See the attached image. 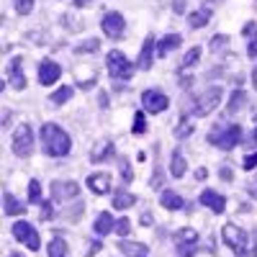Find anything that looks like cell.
Segmentation results:
<instances>
[{"instance_id":"cell-6","label":"cell","mask_w":257,"mask_h":257,"mask_svg":"<svg viewBox=\"0 0 257 257\" xmlns=\"http://www.w3.org/2000/svg\"><path fill=\"white\" fill-rule=\"evenodd\" d=\"M100 29H103V34L108 39L118 41L126 34V21H123V16L118 11H105L103 18H100Z\"/></svg>"},{"instance_id":"cell-19","label":"cell","mask_w":257,"mask_h":257,"mask_svg":"<svg viewBox=\"0 0 257 257\" xmlns=\"http://www.w3.org/2000/svg\"><path fill=\"white\" fill-rule=\"evenodd\" d=\"M134 203H137L134 193H128V190H123V188H116V190H113V208H116V211H126V208H132Z\"/></svg>"},{"instance_id":"cell-3","label":"cell","mask_w":257,"mask_h":257,"mask_svg":"<svg viewBox=\"0 0 257 257\" xmlns=\"http://www.w3.org/2000/svg\"><path fill=\"white\" fill-rule=\"evenodd\" d=\"M221 98H224V88H221V85H211V88H206L201 95H196V100H193L188 116H193V118L208 116L213 108H219Z\"/></svg>"},{"instance_id":"cell-35","label":"cell","mask_w":257,"mask_h":257,"mask_svg":"<svg viewBox=\"0 0 257 257\" xmlns=\"http://www.w3.org/2000/svg\"><path fill=\"white\" fill-rule=\"evenodd\" d=\"M118 167H121V178H123V183H132V180H134V173H132V162H128L126 157H121V160H118Z\"/></svg>"},{"instance_id":"cell-16","label":"cell","mask_w":257,"mask_h":257,"mask_svg":"<svg viewBox=\"0 0 257 257\" xmlns=\"http://www.w3.org/2000/svg\"><path fill=\"white\" fill-rule=\"evenodd\" d=\"M3 213L6 216H21V213H26V206L21 203L11 190L3 193Z\"/></svg>"},{"instance_id":"cell-57","label":"cell","mask_w":257,"mask_h":257,"mask_svg":"<svg viewBox=\"0 0 257 257\" xmlns=\"http://www.w3.org/2000/svg\"><path fill=\"white\" fill-rule=\"evenodd\" d=\"M252 85H254V88H257V67L252 70Z\"/></svg>"},{"instance_id":"cell-12","label":"cell","mask_w":257,"mask_h":257,"mask_svg":"<svg viewBox=\"0 0 257 257\" xmlns=\"http://www.w3.org/2000/svg\"><path fill=\"white\" fill-rule=\"evenodd\" d=\"M198 203L201 206H208L213 213H224L226 211V198L221 196V193H216V190H201Z\"/></svg>"},{"instance_id":"cell-14","label":"cell","mask_w":257,"mask_h":257,"mask_svg":"<svg viewBox=\"0 0 257 257\" xmlns=\"http://www.w3.org/2000/svg\"><path fill=\"white\" fill-rule=\"evenodd\" d=\"M85 185H88L95 196H105V193L111 190V175L108 173H93V175H88Z\"/></svg>"},{"instance_id":"cell-39","label":"cell","mask_w":257,"mask_h":257,"mask_svg":"<svg viewBox=\"0 0 257 257\" xmlns=\"http://www.w3.org/2000/svg\"><path fill=\"white\" fill-rule=\"evenodd\" d=\"M82 208H85L82 203H75V208H67V213H64V216H67L70 221H77V219L82 216Z\"/></svg>"},{"instance_id":"cell-37","label":"cell","mask_w":257,"mask_h":257,"mask_svg":"<svg viewBox=\"0 0 257 257\" xmlns=\"http://www.w3.org/2000/svg\"><path fill=\"white\" fill-rule=\"evenodd\" d=\"M54 213H57V211H54V201H52V198L41 203V221H52Z\"/></svg>"},{"instance_id":"cell-55","label":"cell","mask_w":257,"mask_h":257,"mask_svg":"<svg viewBox=\"0 0 257 257\" xmlns=\"http://www.w3.org/2000/svg\"><path fill=\"white\" fill-rule=\"evenodd\" d=\"M8 257H26V254H24V252H16V249H11V252H8Z\"/></svg>"},{"instance_id":"cell-54","label":"cell","mask_w":257,"mask_h":257,"mask_svg":"<svg viewBox=\"0 0 257 257\" xmlns=\"http://www.w3.org/2000/svg\"><path fill=\"white\" fill-rule=\"evenodd\" d=\"M203 3L211 8V6H219V3H224V0H203Z\"/></svg>"},{"instance_id":"cell-23","label":"cell","mask_w":257,"mask_h":257,"mask_svg":"<svg viewBox=\"0 0 257 257\" xmlns=\"http://www.w3.org/2000/svg\"><path fill=\"white\" fill-rule=\"evenodd\" d=\"M113 149H116V147H113V142H111V139L98 142V147L90 152V162H95V165H98V162H103V160H108V157L113 155Z\"/></svg>"},{"instance_id":"cell-38","label":"cell","mask_w":257,"mask_h":257,"mask_svg":"<svg viewBox=\"0 0 257 257\" xmlns=\"http://www.w3.org/2000/svg\"><path fill=\"white\" fill-rule=\"evenodd\" d=\"M128 231H132V221H128L126 216H123V219H118V221H116V226H113V234H118V237L123 239Z\"/></svg>"},{"instance_id":"cell-26","label":"cell","mask_w":257,"mask_h":257,"mask_svg":"<svg viewBox=\"0 0 257 257\" xmlns=\"http://www.w3.org/2000/svg\"><path fill=\"white\" fill-rule=\"evenodd\" d=\"M47 254L49 257H70V247H67V242H64L59 234L49 242V247H47Z\"/></svg>"},{"instance_id":"cell-50","label":"cell","mask_w":257,"mask_h":257,"mask_svg":"<svg viewBox=\"0 0 257 257\" xmlns=\"http://www.w3.org/2000/svg\"><path fill=\"white\" fill-rule=\"evenodd\" d=\"M247 193H249V198H254V201H257V185H254V183H249V185H247Z\"/></svg>"},{"instance_id":"cell-10","label":"cell","mask_w":257,"mask_h":257,"mask_svg":"<svg viewBox=\"0 0 257 257\" xmlns=\"http://www.w3.org/2000/svg\"><path fill=\"white\" fill-rule=\"evenodd\" d=\"M62 77V67L54 62V59H41L39 62V82L41 85H52V82H57Z\"/></svg>"},{"instance_id":"cell-24","label":"cell","mask_w":257,"mask_h":257,"mask_svg":"<svg viewBox=\"0 0 257 257\" xmlns=\"http://www.w3.org/2000/svg\"><path fill=\"white\" fill-rule=\"evenodd\" d=\"M160 203L167 208V211H180L185 203H183V198H180V193H175V190H162L160 193Z\"/></svg>"},{"instance_id":"cell-51","label":"cell","mask_w":257,"mask_h":257,"mask_svg":"<svg viewBox=\"0 0 257 257\" xmlns=\"http://www.w3.org/2000/svg\"><path fill=\"white\" fill-rule=\"evenodd\" d=\"M196 178H198V180H206V178H208V170H206V167H201L198 173H196Z\"/></svg>"},{"instance_id":"cell-53","label":"cell","mask_w":257,"mask_h":257,"mask_svg":"<svg viewBox=\"0 0 257 257\" xmlns=\"http://www.w3.org/2000/svg\"><path fill=\"white\" fill-rule=\"evenodd\" d=\"M100 105H103V108H108V95H105V93H100Z\"/></svg>"},{"instance_id":"cell-49","label":"cell","mask_w":257,"mask_h":257,"mask_svg":"<svg viewBox=\"0 0 257 257\" xmlns=\"http://www.w3.org/2000/svg\"><path fill=\"white\" fill-rule=\"evenodd\" d=\"M90 3H93V0H72V6H75V8H88Z\"/></svg>"},{"instance_id":"cell-41","label":"cell","mask_w":257,"mask_h":257,"mask_svg":"<svg viewBox=\"0 0 257 257\" xmlns=\"http://www.w3.org/2000/svg\"><path fill=\"white\" fill-rule=\"evenodd\" d=\"M242 167H244V170H254V167H257V152H249V155L244 157Z\"/></svg>"},{"instance_id":"cell-29","label":"cell","mask_w":257,"mask_h":257,"mask_svg":"<svg viewBox=\"0 0 257 257\" xmlns=\"http://www.w3.org/2000/svg\"><path fill=\"white\" fill-rule=\"evenodd\" d=\"M198 59H201V47H193V49H188V52H185V57H183L180 70H190V67H196Z\"/></svg>"},{"instance_id":"cell-4","label":"cell","mask_w":257,"mask_h":257,"mask_svg":"<svg viewBox=\"0 0 257 257\" xmlns=\"http://www.w3.org/2000/svg\"><path fill=\"white\" fill-rule=\"evenodd\" d=\"M105 67H108L111 80H128L134 75V64L128 62L126 54L118 52V49H111L108 54H105Z\"/></svg>"},{"instance_id":"cell-22","label":"cell","mask_w":257,"mask_h":257,"mask_svg":"<svg viewBox=\"0 0 257 257\" xmlns=\"http://www.w3.org/2000/svg\"><path fill=\"white\" fill-rule=\"evenodd\" d=\"M185 170H188V162H185L183 152H180V149H173V155H170V175H173V178H183Z\"/></svg>"},{"instance_id":"cell-17","label":"cell","mask_w":257,"mask_h":257,"mask_svg":"<svg viewBox=\"0 0 257 257\" xmlns=\"http://www.w3.org/2000/svg\"><path fill=\"white\" fill-rule=\"evenodd\" d=\"M118 252H123L126 257H149V247L142 244V242H128V239H121L118 242Z\"/></svg>"},{"instance_id":"cell-33","label":"cell","mask_w":257,"mask_h":257,"mask_svg":"<svg viewBox=\"0 0 257 257\" xmlns=\"http://www.w3.org/2000/svg\"><path fill=\"white\" fill-rule=\"evenodd\" d=\"M226 44H229V36L226 34H216V36H211V41H208V49L216 54V52H224L226 49Z\"/></svg>"},{"instance_id":"cell-44","label":"cell","mask_w":257,"mask_h":257,"mask_svg":"<svg viewBox=\"0 0 257 257\" xmlns=\"http://www.w3.org/2000/svg\"><path fill=\"white\" fill-rule=\"evenodd\" d=\"M247 57H249V59H257V36L249 39V44H247Z\"/></svg>"},{"instance_id":"cell-11","label":"cell","mask_w":257,"mask_h":257,"mask_svg":"<svg viewBox=\"0 0 257 257\" xmlns=\"http://www.w3.org/2000/svg\"><path fill=\"white\" fill-rule=\"evenodd\" d=\"M8 80H11V88L16 90H24L26 88V75H24V59L21 57H13L11 64H8Z\"/></svg>"},{"instance_id":"cell-42","label":"cell","mask_w":257,"mask_h":257,"mask_svg":"<svg viewBox=\"0 0 257 257\" xmlns=\"http://www.w3.org/2000/svg\"><path fill=\"white\" fill-rule=\"evenodd\" d=\"M242 34L254 39V34H257V21H247V24H244V29H242Z\"/></svg>"},{"instance_id":"cell-2","label":"cell","mask_w":257,"mask_h":257,"mask_svg":"<svg viewBox=\"0 0 257 257\" xmlns=\"http://www.w3.org/2000/svg\"><path fill=\"white\" fill-rule=\"evenodd\" d=\"M206 142L216 144L219 149H234L242 142V126L239 123H216L206 134Z\"/></svg>"},{"instance_id":"cell-25","label":"cell","mask_w":257,"mask_h":257,"mask_svg":"<svg viewBox=\"0 0 257 257\" xmlns=\"http://www.w3.org/2000/svg\"><path fill=\"white\" fill-rule=\"evenodd\" d=\"M244 103H247V93L242 88H237L231 95H229V103H226V113H237L244 108Z\"/></svg>"},{"instance_id":"cell-43","label":"cell","mask_w":257,"mask_h":257,"mask_svg":"<svg viewBox=\"0 0 257 257\" xmlns=\"http://www.w3.org/2000/svg\"><path fill=\"white\" fill-rule=\"evenodd\" d=\"M149 185H152V188H162V173H160V167H155V175L149 178Z\"/></svg>"},{"instance_id":"cell-18","label":"cell","mask_w":257,"mask_h":257,"mask_svg":"<svg viewBox=\"0 0 257 257\" xmlns=\"http://www.w3.org/2000/svg\"><path fill=\"white\" fill-rule=\"evenodd\" d=\"M211 13H213V11H211L208 6L196 8L193 13H188V26H190V29H203L208 21H211Z\"/></svg>"},{"instance_id":"cell-52","label":"cell","mask_w":257,"mask_h":257,"mask_svg":"<svg viewBox=\"0 0 257 257\" xmlns=\"http://www.w3.org/2000/svg\"><path fill=\"white\" fill-rule=\"evenodd\" d=\"M11 116H13L11 111H3V128H6L8 123H11Z\"/></svg>"},{"instance_id":"cell-45","label":"cell","mask_w":257,"mask_h":257,"mask_svg":"<svg viewBox=\"0 0 257 257\" xmlns=\"http://www.w3.org/2000/svg\"><path fill=\"white\" fill-rule=\"evenodd\" d=\"M100 247H103V244H100V239H95V242H90V247H88V257H93V254H98V252H100Z\"/></svg>"},{"instance_id":"cell-21","label":"cell","mask_w":257,"mask_h":257,"mask_svg":"<svg viewBox=\"0 0 257 257\" xmlns=\"http://www.w3.org/2000/svg\"><path fill=\"white\" fill-rule=\"evenodd\" d=\"M193 132H196V121H193V116H180V121L175 123V128H173V134H175V139H188Z\"/></svg>"},{"instance_id":"cell-47","label":"cell","mask_w":257,"mask_h":257,"mask_svg":"<svg viewBox=\"0 0 257 257\" xmlns=\"http://www.w3.org/2000/svg\"><path fill=\"white\" fill-rule=\"evenodd\" d=\"M219 175H221V180H231V178H234L231 167H221V170H219Z\"/></svg>"},{"instance_id":"cell-36","label":"cell","mask_w":257,"mask_h":257,"mask_svg":"<svg viewBox=\"0 0 257 257\" xmlns=\"http://www.w3.org/2000/svg\"><path fill=\"white\" fill-rule=\"evenodd\" d=\"M34 3H36V0H13L16 13H21V16H29L34 11Z\"/></svg>"},{"instance_id":"cell-34","label":"cell","mask_w":257,"mask_h":257,"mask_svg":"<svg viewBox=\"0 0 257 257\" xmlns=\"http://www.w3.org/2000/svg\"><path fill=\"white\" fill-rule=\"evenodd\" d=\"M144 113H147L144 108L134 113V128H132V132H134L137 137H142V134H147V116H144Z\"/></svg>"},{"instance_id":"cell-48","label":"cell","mask_w":257,"mask_h":257,"mask_svg":"<svg viewBox=\"0 0 257 257\" xmlns=\"http://www.w3.org/2000/svg\"><path fill=\"white\" fill-rule=\"evenodd\" d=\"M173 11L175 13H185V0H173Z\"/></svg>"},{"instance_id":"cell-20","label":"cell","mask_w":257,"mask_h":257,"mask_svg":"<svg viewBox=\"0 0 257 257\" xmlns=\"http://www.w3.org/2000/svg\"><path fill=\"white\" fill-rule=\"evenodd\" d=\"M113 226H116L113 216H111L108 211H103V213H98V219H95V224H93V231L98 234V237H105V234L113 231Z\"/></svg>"},{"instance_id":"cell-27","label":"cell","mask_w":257,"mask_h":257,"mask_svg":"<svg viewBox=\"0 0 257 257\" xmlns=\"http://www.w3.org/2000/svg\"><path fill=\"white\" fill-rule=\"evenodd\" d=\"M100 49V39H85V41H80V44L75 47V54H95Z\"/></svg>"},{"instance_id":"cell-32","label":"cell","mask_w":257,"mask_h":257,"mask_svg":"<svg viewBox=\"0 0 257 257\" xmlns=\"http://www.w3.org/2000/svg\"><path fill=\"white\" fill-rule=\"evenodd\" d=\"M29 201H31V203H39V206L44 203V198H41V183H39L36 178L29 180Z\"/></svg>"},{"instance_id":"cell-5","label":"cell","mask_w":257,"mask_h":257,"mask_svg":"<svg viewBox=\"0 0 257 257\" xmlns=\"http://www.w3.org/2000/svg\"><path fill=\"white\" fill-rule=\"evenodd\" d=\"M11 149L16 157H31L34 152V128L31 123H21L16 132H13V139H11Z\"/></svg>"},{"instance_id":"cell-31","label":"cell","mask_w":257,"mask_h":257,"mask_svg":"<svg viewBox=\"0 0 257 257\" xmlns=\"http://www.w3.org/2000/svg\"><path fill=\"white\" fill-rule=\"evenodd\" d=\"M178 242H198V231L196 229H190V226H183L175 231V244Z\"/></svg>"},{"instance_id":"cell-30","label":"cell","mask_w":257,"mask_h":257,"mask_svg":"<svg viewBox=\"0 0 257 257\" xmlns=\"http://www.w3.org/2000/svg\"><path fill=\"white\" fill-rule=\"evenodd\" d=\"M175 249H178V257H196L198 254V242H178Z\"/></svg>"},{"instance_id":"cell-8","label":"cell","mask_w":257,"mask_h":257,"mask_svg":"<svg viewBox=\"0 0 257 257\" xmlns=\"http://www.w3.org/2000/svg\"><path fill=\"white\" fill-rule=\"evenodd\" d=\"M142 108L147 113H162V111L170 108V98L157 88H149V90L142 93Z\"/></svg>"},{"instance_id":"cell-9","label":"cell","mask_w":257,"mask_h":257,"mask_svg":"<svg viewBox=\"0 0 257 257\" xmlns=\"http://www.w3.org/2000/svg\"><path fill=\"white\" fill-rule=\"evenodd\" d=\"M77 193H80V185L75 180H54L52 183V201H72L77 198Z\"/></svg>"},{"instance_id":"cell-1","label":"cell","mask_w":257,"mask_h":257,"mask_svg":"<svg viewBox=\"0 0 257 257\" xmlns=\"http://www.w3.org/2000/svg\"><path fill=\"white\" fill-rule=\"evenodd\" d=\"M41 147L47 157H67L72 152V139L59 123L47 121L41 126Z\"/></svg>"},{"instance_id":"cell-15","label":"cell","mask_w":257,"mask_h":257,"mask_svg":"<svg viewBox=\"0 0 257 257\" xmlns=\"http://www.w3.org/2000/svg\"><path fill=\"white\" fill-rule=\"evenodd\" d=\"M183 44V36L180 34H167L157 41V57H167L170 52H175Z\"/></svg>"},{"instance_id":"cell-28","label":"cell","mask_w":257,"mask_h":257,"mask_svg":"<svg viewBox=\"0 0 257 257\" xmlns=\"http://www.w3.org/2000/svg\"><path fill=\"white\" fill-rule=\"evenodd\" d=\"M72 93H75V88H72V85H64V88H59V90H54L52 93V103L54 105H64V103H67L70 98H72Z\"/></svg>"},{"instance_id":"cell-13","label":"cell","mask_w":257,"mask_h":257,"mask_svg":"<svg viewBox=\"0 0 257 257\" xmlns=\"http://www.w3.org/2000/svg\"><path fill=\"white\" fill-rule=\"evenodd\" d=\"M155 47H157V41H155L152 34H149V36L144 39L142 52H139V59H137V67H139V70H149V67L155 64Z\"/></svg>"},{"instance_id":"cell-56","label":"cell","mask_w":257,"mask_h":257,"mask_svg":"<svg viewBox=\"0 0 257 257\" xmlns=\"http://www.w3.org/2000/svg\"><path fill=\"white\" fill-rule=\"evenodd\" d=\"M252 142H257V113H254V132H252Z\"/></svg>"},{"instance_id":"cell-46","label":"cell","mask_w":257,"mask_h":257,"mask_svg":"<svg viewBox=\"0 0 257 257\" xmlns=\"http://www.w3.org/2000/svg\"><path fill=\"white\" fill-rule=\"evenodd\" d=\"M139 221H142L144 226H152V221H155V219H152V213H149V211H144L142 216H139Z\"/></svg>"},{"instance_id":"cell-40","label":"cell","mask_w":257,"mask_h":257,"mask_svg":"<svg viewBox=\"0 0 257 257\" xmlns=\"http://www.w3.org/2000/svg\"><path fill=\"white\" fill-rule=\"evenodd\" d=\"M62 24H67V26H64L67 31H80V29H82V26H80V21H77V18H70V16H64V18H62Z\"/></svg>"},{"instance_id":"cell-7","label":"cell","mask_w":257,"mask_h":257,"mask_svg":"<svg viewBox=\"0 0 257 257\" xmlns=\"http://www.w3.org/2000/svg\"><path fill=\"white\" fill-rule=\"evenodd\" d=\"M13 237L21 242V244H26L31 252H36L39 247H41V239H39V231H36V226L31 224V221H16L13 224Z\"/></svg>"}]
</instances>
